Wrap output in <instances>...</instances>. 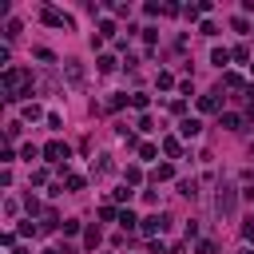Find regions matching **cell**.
Segmentation results:
<instances>
[{
    "label": "cell",
    "mask_w": 254,
    "mask_h": 254,
    "mask_svg": "<svg viewBox=\"0 0 254 254\" xmlns=\"http://www.w3.org/2000/svg\"><path fill=\"white\" fill-rule=\"evenodd\" d=\"M44 111H40V103H24V119H40Z\"/></svg>",
    "instance_id": "28"
},
{
    "label": "cell",
    "mask_w": 254,
    "mask_h": 254,
    "mask_svg": "<svg viewBox=\"0 0 254 254\" xmlns=\"http://www.w3.org/2000/svg\"><path fill=\"white\" fill-rule=\"evenodd\" d=\"M36 60H44V64H52V60H56V52H52V48H36Z\"/></svg>",
    "instance_id": "30"
},
{
    "label": "cell",
    "mask_w": 254,
    "mask_h": 254,
    "mask_svg": "<svg viewBox=\"0 0 254 254\" xmlns=\"http://www.w3.org/2000/svg\"><path fill=\"white\" fill-rule=\"evenodd\" d=\"M67 155H71V151H67V143H60V139L44 143V159H48V163H64V167H67Z\"/></svg>",
    "instance_id": "5"
},
{
    "label": "cell",
    "mask_w": 254,
    "mask_h": 254,
    "mask_svg": "<svg viewBox=\"0 0 254 254\" xmlns=\"http://www.w3.org/2000/svg\"><path fill=\"white\" fill-rule=\"evenodd\" d=\"M4 36L16 40V36H20V20H8V24H4Z\"/></svg>",
    "instance_id": "26"
},
{
    "label": "cell",
    "mask_w": 254,
    "mask_h": 254,
    "mask_svg": "<svg viewBox=\"0 0 254 254\" xmlns=\"http://www.w3.org/2000/svg\"><path fill=\"white\" fill-rule=\"evenodd\" d=\"M44 254H60V250H44Z\"/></svg>",
    "instance_id": "37"
},
{
    "label": "cell",
    "mask_w": 254,
    "mask_h": 254,
    "mask_svg": "<svg viewBox=\"0 0 254 254\" xmlns=\"http://www.w3.org/2000/svg\"><path fill=\"white\" fill-rule=\"evenodd\" d=\"M123 179H127V187H139V183H143V171H139V167L131 163V167L123 171Z\"/></svg>",
    "instance_id": "18"
},
{
    "label": "cell",
    "mask_w": 254,
    "mask_h": 254,
    "mask_svg": "<svg viewBox=\"0 0 254 254\" xmlns=\"http://www.w3.org/2000/svg\"><path fill=\"white\" fill-rule=\"evenodd\" d=\"M83 183H87L83 175H71V171L64 175V187H67V190H83Z\"/></svg>",
    "instance_id": "19"
},
{
    "label": "cell",
    "mask_w": 254,
    "mask_h": 254,
    "mask_svg": "<svg viewBox=\"0 0 254 254\" xmlns=\"http://www.w3.org/2000/svg\"><path fill=\"white\" fill-rule=\"evenodd\" d=\"M36 155H44V147H36V143H24V147H20V159H28V163H32Z\"/></svg>",
    "instance_id": "20"
},
{
    "label": "cell",
    "mask_w": 254,
    "mask_h": 254,
    "mask_svg": "<svg viewBox=\"0 0 254 254\" xmlns=\"http://www.w3.org/2000/svg\"><path fill=\"white\" fill-rule=\"evenodd\" d=\"M230 56H234V60H238V64H246V67H250V48H246V44H238V48H234V52H230Z\"/></svg>",
    "instance_id": "24"
},
{
    "label": "cell",
    "mask_w": 254,
    "mask_h": 254,
    "mask_svg": "<svg viewBox=\"0 0 254 254\" xmlns=\"http://www.w3.org/2000/svg\"><path fill=\"white\" fill-rule=\"evenodd\" d=\"M159 87L171 91V87H175V75H171V71H159Z\"/></svg>",
    "instance_id": "27"
},
{
    "label": "cell",
    "mask_w": 254,
    "mask_h": 254,
    "mask_svg": "<svg viewBox=\"0 0 254 254\" xmlns=\"http://www.w3.org/2000/svg\"><path fill=\"white\" fill-rule=\"evenodd\" d=\"M127 103H131V107H139V111L147 115V103H151V95H147V91H131V95H127Z\"/></svg>",
    "instance_id": "14"
},
{
    "label": "cell",
    "mask_w": 254,
    "mask_h": 254,
    "mask_svg": "<svg viewBox=\"0 0 254 254\" xmlns=\"http://www.w3.org/2000/svg\"><path fill=\"white\" fill-rule=\"evenodd\" d=\"M242 254H254V250H242Z\"/></svg>",
    "instance_id": "38"
},
{
    "label": "cell",
    "mask_w": 254,
    "mask_h": 254,
    "mask_svg": "<svg viewBox=\"0 0 254 254\" xmlns=\"http://www.w3.org/2000/svg\"><path fill=\"white\" fill-rule=\"evenodd\" d=\"M222 87H230V91H246V83H242L238 71H226V75H222Z\"/></svg>",
    "instance_id": "13"
},
{
    "label": "cell",
    "mask_w": 254,
    "mask_h": 254,
    "mask_svg": "<svg viewBox=\"0 0 254 254\" xmlns=\"http://www.w3.org/2000/svg\"><path fill=\"white\" fill-rule=\"evenodd\" d=\"M179 194H183V198H194V194H198L194 179H183V183H179Z\"/></svg>",
    "instance_id": "21"
},
{
    "label": "cell",
    "mask_w": 254,
    "mask_h": 254,
    "mask_svg": "<svg viewBox=\"0 0 254 254\" xmlns=\"http://www.w3.org/2000/svg\"><path fill=\"white\" fill-rule=\"evenodd\" d=\"M64 75H67V83L79 87V83H83V64H79V60H64Z\"/></svg>",
    "instance_id": "7"
},
{
    "label": "cell",
    "mask_w": 254,
    "mask_h": 254,
    "mask_svg": "<svg viewBox=\"0 0 254 254\" xmlns=\"http://www.w3.org/2000/svg\"><path fill=\"white\" fill-rule=\"evenodd\" d=\"M60 230H64V234H79V230H83V222H79V218H64V226H60Z\"/></svg>",
    "instance_id": "25"
},
{
    "label": "cell",
    "mask_w": 254,
    "mask_h": 254,
    "mask_svg": "<svg viewBox=\"0 0 254 254\" xmlns=\"http://www.w3.org/2000/svg\"><path fill=\"white\" fill-rule=\"evenodd\" d=\"M99 242H103V230H99V226H83V246H87V250H95Z\"/></svg>",
    "instance_id": "10"
},
{
    "label": "cell",
    "mask_w": 254,
    "mask_h": 254,
    "mask_svg": "<svg viewBox=\"0 0 254 254\" xmlns=\"http://www.w3.org/2000/svg\"><path fill=\"white\" fill-rule=\"evenodd\" d=\"M135 151H139V159H143V163H151V159L159 155V147H155V143H139Z\"/></svg>",
    "instance_id": "17"
},
{
    "label": "cell",
    "mask_w": 254,
    "mask_h": 254,
    "mask_svg": "<svg viewBox=\"0 0 254 254\" xmlns=\"http://www.w3.org/2000/svg\"><path fill=\"white\" fill-rule=\"evenodd\" d=\"M24 95H32V71L8 67V71H4V99L16 103V99H24Z\"/></svg>",
    "instance_id": "1"
},
{
    "label": "cell",
    "mask_w": 254,
    "mask_h": 254,
    "mask_svg": "<svg viewBox=\"0 0 254 254\" xmlns=\"http://www.w3.org/2000/svg\"><path fill=\"white\" fill-rule=\"evenodd\" d=\"M214 206H218V214H234V206H238V190H234L230 183H222V187H218Z\"/></svg>",
    "instance_id": "2"
},
{
    "label": "cell",
    "mask_w": 254,
    "mask_h": 254,
    "mask_svg": "<svg viewBox=\"0 0 254 254\" xmlns=\"http://www.w3.org/2000/svg\"><path fill=\"white\" fill-rule=\"evenodd\" d=\"M230 60H234V56H230L226 48H214V52H210V64H218V67H226Z\"/></svg>",
    "instance_id": "15"
},
{
    "label": "cell",
    "mask_w": 254,
    "mask_h": 254,
    "mask_svg": "<svg viewBox=\"0 0 254 254\" xmlns=\"http://www.w3.org/2000/svg\"><path fill=\"white\" fill-rule=\"evenodd\" d=\"M242 238H246V242H254V214L242 222Z\"/></svg>",
    "instance_id": "29"
},
{
    "label": "cell",
    "mask_w": 254,
    "mask_h": 254,
    "mask_svg": "<svg viewBox=\"0 0 254 254\" xmlns=\"http://www.w3.org/2000/svg\"><path fill=\"white\" fill-rule=\"evenodd\" d=\"M115 36V20H99V40H111Z\"/></svg>",
    "instance_id": "23"
},
{
    "label": "cell",
    "mask_w": 254,
    "mask_h": 254,
    "mask_svg": "<svg viewBox=\"0 0 254 254\" xmlns=\"http://www.w3.org/2000/svg\"><path fill=\"white\" fill-rule=\"evenodd\" d=\"M95 171H99V175H107V171H111V155H99V163H95Z\"/></svg>",
    "instance_id": "31"
},
{
    "label": "cell",
    "mask_w": 254,
    "mask_h": 254,
    "mask_svg": "<svg viewBox=\"0 0 254 254\" xmlns=\"http://www.w3.org/2000/svg\"><path fill=\"white\" fill-rule=\"evenodd\" d=\"M194 254H214V242H210V238H202V242L194 246Z\"/></svg>",
    "instance_id": "33"
},
{
    "label": "cell",
    "mask_w": 254,
    "mask_h": 254,
    "mask_svg": "<svg viewBox=\"0 0 254 254\" xmlns=\"http://www.w3.org/2000/svg\"><path fill=\"white\" fill-rule=\"evenodd\" d=\"M40 20H44L48 28H71V16H67V12H60V8H52V4L40 12Z\"/></svg>",
    "instance_id": "4"
},
{
    "label": "cell",
    "mask_w": 254,
    "mask_h": 254,
    "mask_svg": "<svg viewBox=\"0 0 254 254\" xmlns=\"http://www.w3.org/2000/svg\"><path fill=\"white\" fill-rule=\"evenodd\" d=\"M139 222H143V218H135L131 210H119V226H123V230H131V226H139Z\"/></svg>",
    "instance_id": "22"
},
{
    "label": "cell",
    "mask_w": 254,
    "mask_h": 254,
    "mask_svg": "<svg viewBox=\"0 0 254 254\" xmlns=\"http://www.w3.org/2000/svg\"><path fill=\"white\" fill-rule=\"evenodd\" d=\"M198 111H202V115H214V111L222 115V99H218V91H210V95H198Z\"/></svg>",
    "instance_id": "6"
},
{
    "label": "cell",
    "mask_w": 254,
    "mask_h": 254,
    "mask_svg": "<svg viewBox=\"0 0 254 254\" xmlns=\"http://www.w3.org/2000/svg\"><path fill=\"white\" fill-rule=\"evenodd\" d=\"M131 194H135V190H127V187H123V190H111V198H115V202H131Z\"/></svg>",
    "instance_id": "32"
},
{
    "label": "cell",
    "mask_w": 254,
    "mask_h": 254,
    "mask_svg": "<svg viewBox=\"0 0 254 254\" xmlns=\"http://www.w3.org/2000/svg\"><path fill=\"white\" fill-rule=\"evenodd\" d=\"M167 226H171V214H163V210H159V214H147V218L139 222V230H143L147 238H155V234H163Z\"/></svg>",
    "instance_id": "3"
},
{
    "label": "cell",
    "mask_w": 254,
    "mask_h": 254,
    "mask_svg": "<svg viewBox=\"0 0 254 254\" xmlns=\"http://www.w3.org/2000/svg\"><path fill=\"white\" fill-rule=\"evenodd\" d=\"M95 64H99V71H103V75H111V71L119 67V60H115V56H99Z\"/></svg>",
    "instance_id": "16"
},
{
    "label": "cell",
    "mask_w": 254,
    "mask_h": 254,
    "mask_svg": "<svg viewBox=\"0 0 254 254\" xmlns=\"http://www.w3.org/2000/svg\"><path fill=\"white\" fill-rule=\"evenodd\" d=\"M250 75H254V60H250Z\"/></svg>",
    "instance_id": "36"
},
{
    "label": "cell",
    "mask_w": 254,
    "mask_h": 254,
    "mask_svg": "<svg viewBox=\"0 0 254 254\" xmlns=\"http://www.w3.org/2000/svg\"><path fill=\"white\" fill-rule=\"evenodd\" d=\"M159 147H163V155H167V159H179V155H183L179 135H163V143H159Z\"/></svg>",
    "instance_id": "8"
},
{
    "label": "cell",
    "mask_w": 254,
    "mask_h": 254,
    "mask_svg": "<svg viewBox=\"0 0 254 254\" xmlns=\"http://www.w3.org/2000/svg\"><path fill=\"white\" fill-rule=\"evenodd\" d=\"M20 234H24V238H32V234H40V226H32V218H28V222L20 226Z\"/></svg>",
    "instance_id": "34"
},
{
    "label": "cell",
    "mask_w": 254,
    "mask_h": 254,
    "mask_svg": "<svg viewBox=\"0 0 254 254\" xmlns=\"http://www.w3.org/2000/svg\"><path fill=\"white\" fill-rule=\"evenodd\" d=\"M198 131H202V123H198V119H183V123H179V135H183V139H194Z\"/></svg>",
    "instance_id": "11"
},
{
    "label": "cell",
    "mask_w": 254,
    "mask_h": 254,
    "mask_svg": "<svg viewBox=\"0 0 254 254\" xmlns=\"http://www.w3.org/2000/svg\"><path fill=\"white\" fill-rule=\"evenodd\" d=\"M167 179H175V167H171V163H159V167L151 171V183H167Z\"/></svg>",
    "instance_id": "12"
},
{
    "label": "cell",
    "mask_w": 254,
    "mask_h": 254,
    "mask_svg": "<svg viewBox=\"0 0 254 254\" xmlns=\"http://www.w3.org/2000/svg\"><path fill=\"white\" fill-rule=\"evenodd\" d=\"M171 254H187V242H175V246H171Z\"/></svg>",
    "instance_id": "35"
},
{
    "label": "cell",
    "mask_w": 254,
    "mask_h": 254,
    "mask_svg": "<svg viewBox=\"0 0 254 254\" xmlns=\"http://www.w3.org/2000/svg\"><path fill=\"white\" fill-rule=\"evenodd\" d=\"M218 123H222L226 131H242V115H238V111H222V115H218Z\"/></svg>",
    "instance_id": "9"
}]
</instances>
